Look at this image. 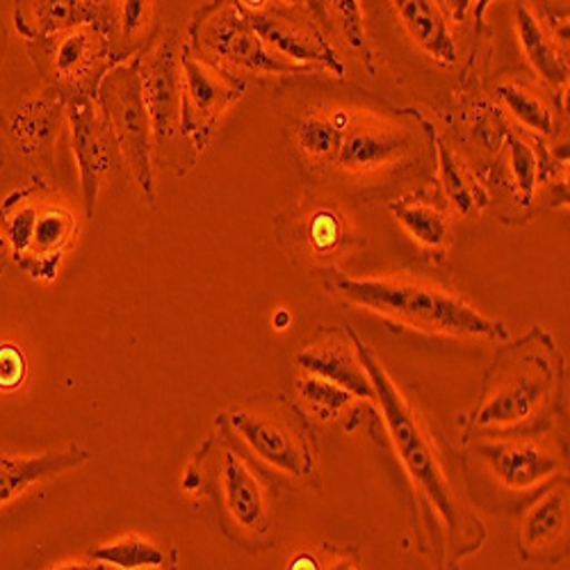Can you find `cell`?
Listing matches in <instances>:
<instances>
[{"mask_svg": "<svg viewBox=\"0 0 570 570\" xmlns=\"http://www.w3.org/2000/svg\"><path fill=\"white\" fill-rule=\"evenodd\" d=\"M350 336L354 341L358 361L363 363L372 382L374 402H379L384 411V422L389 426L395 452L404 463L411 487L422 500V507L430 509L426 513L434 518L436 525L441 520L448 546L445 550L452 552L450 563H454L484 543V525L459 495L448 470V461L439 448L436 436L430 432V426L424 424L415 406L397 389L379 356L361 343L354 331H350Z\"/></svg>", "mask_w": 570, "mask_h": 570, "instance_id": "6da1fadb", "label": "cell"}, {"mask_svg": "<svg viewBox=\"0 0 570 570\" xmlns=\"http://www.w3.org/2000/svg\"><path fill=\"white\" fill-rule=\"evenodd\" d=\"M563 356L548 331L534 326L491 363L478 409L470 415V436L495 439L546 434L563 397Z\"/></svg>", "mask_w": 570, "mask_h": 570, "instance_id": "7a4b0ae2", "label": "cell"}, {"mask_svg": "<svg viewBox=\"0 0 570 570\" xmlns=\"http://www.w3.org/2000/svg\"><path fill=\"white\" fill-rule=\"evenodd\" d=\"M331 291L354 306L422 334L487 341H504L509 336L502 322L482 315L456 293L426 281L406 276H338L331 283Z\"/></svg>", "mask_w": 570, "mask_h": 570, "instance_id": "3957f363", "label": "cell"}, {"mask_svg": "<svg viewBox=\"0 0 570 570\" xmlns=\"http://www.w3.org/2000/svg\"><path fill=\"white\" fill-rule=\"evenodd\" d=\"M202 495L215 502L224 534L243 548L261 550L274 528V491L265 472L222 432L195 456Z\"/></svg>", "mask_w": 570, "mask_h": 570, "instance_id": "277c9868", "label": "cell"}, {"mask_svg": "<svg viewBox=\"0 0 570 570\" xmlns=\"http://www.w3.org/2000/svg\"><path fill=\"white\" fill-rule=\"evenodd\" d=\"M6 215L12 263L37 281H53L73 249L80 219L60 189L41 176L17 187L0 204Z\"/></svg>", "mask_w": 570, "mask_h": 570, "instance_id": "5b68a950", "label": "cell"}, {"mask_svg": "<svg viewBox=\"0 0 570 570\" xmlns=\"http://www.w3.org/2000/svg\"><path fill=\"white\" fill-rule=\"evenodd\" d=\"M219 432L261 470L308 484L315 478V452L306 424L281 397H249L233 404L219 420Z\"/></svg>", "mask_w": 570, "mask_h": 570, "instance_id": "8992f818", "label": "cell"}, {"mask_svg": "<svg viewBox=\"0 0 570 570\" xmlns=\"http://www.w3.org/2000/svg\"><path fill=\"white\" fill-rule=\"evenodd\" d=\"M180 46V32L163 26L145 49L135 56L141 80V97H145L151 121L154 165L169 167L176 171V176H185L199 160V154L183 132Z\"/></svg>", "mask_w": 570, "mask_h": 570, "instance_id": "52a82bcc", "label": "cell"}, {"mask_svg": "<svg viewBox=\"0 0 570 570\" xmlns=\"http://www.w3.org/2000/svg\"><path fill=\"white\" fill-rule=\"evenodd\" d=\"M187 46L208 65L237 78L308 73L278 60L237 0H208L187 26Z\"/></svg>", "mask_w": 570, "mask_h": 570, "instance_id": "ba28073f", "label": "cell"}, {"mask_svg": "<svg viewBox=\"0 0 570 570\" xmlns=\"http://www.w3.org/2000/svg\"><path fill=\"white\" fill-rule=\"evenodd\" d=\"M26 53L41 85L53 89L65 101L97 99L101 80L117 65L112 41L97 23L28 39Z\"/></svg>", "mask_w": 570, "mask_h": 570, "instance_id": "9c48e42d", "label": "cell"}, {"mask_svg": "<svg viewBox=\"0 0 570 570\" xmlns=\"http://www.w3.org/2000/svg\"><path fill=\"white\" fill-rule=\"evenodd\" d=\"M365 32L384 28L404 46L439 69H456L461 62L463 21L456 0H361Z\"/></svg>", "mask_w": 570, "mask_h": 570, "instance_id": "30bf717a", "label": "cell"}, {"mask_svg": "<svg viewBox=\"0 0 570 570\" xmlns=\"http://www.w3.org/2000/svg\"><path fill=\"white\" fill-rule=\"evenodd\" d=\"M97 104L117 139L132 183L147 204H156V174L151 121L141 97V80L137 60L117 62L99 85Z\"/></svg>", "mask_w": 570, "mask_h": 570, "instance_id": "8fae6325", "label": "cell"}, {"mask_svg": "<svg viewBox=\"0 0 570 570\" xmlns=\"http://www.w3.org/2000/svg\"><path fill=\"white\" fill-rule=\"evenodd\" d=\"M470 452L484 472L487 489L518 495L522 504L561 478L568 461L563 448L548 443L541 434L474 439Z\"/></svg>", "mask_w": 570, "mask_h": 570, "instance_id": "7c38bea8", "label": "cell"}, {"mask_svg": "<svg viewBox=\"0 0 570 570\" xmlns=\"http://www.w3.org/2000/svg\"><path fill=\"white\" fill-rule=\"evenodd\" d=\"M65 115L71 132L73 160L80 176L85 217L94 219L104 189L124 169V158L97 99H71L65 106Z\"/></svg>", "mask_w": 570, "mask_h": 570, "instance_id": "4fadbf2b", "label": "cell"}, {"mask_svg": "<svg viewBox=\"0 0 570 570\" xmlns=\"http://www.w3.org/2000/svg\"><path fill=\"white\" fill-rule=\"evenodd\" d=\"M180 82L183 132L193 149L202 156L224 112L245 97V80L208 65L183 39Z\"/></svg>", "mask_w": 570, "mask_h": 570, "instance_id": "5bb4252c", "label": "cell"}, {"mask_svg": "<svg viewBox=\"0 0 570 570\" xmlns=\"http://www.w3.org/2000/svg\"><path fill=\"white\" fill-rule=\"evenodd\" d=\"M281 245L295 258L328 263L361 245L352 235L347 215L334 199L308 197L281 213L274 222Z\"/></svg>", "mask_w": 570, "mask_h": 570, "instance_id": "9a60e30c", "label": "cell"}, {"mask_svg": "<svg viewBox=\"0 0 570 570\" xmlns=\"http://www.w3.org/2000/svg\"><path fill=\"white\" fill-rule=\"evenodd\" d=\"M415 137L406 126L352 115L341 135L334 167L350 178L384 176L411 158Z\"/></svg>", "mask_w": 570, "mask_h": 570, "instance_id": "2e32d148", "label": "cell"}, {"mask_svg": "<svg viewBox=\"0 0 570 570\" xmlns=\"http://www.w3.org/2000/svg\"><path fill=\"white\" fill-rule=\"evenodd\" d=\"M267 49L283 62L306 71L345 73L334 46L326 39L320 21L267 8L265 12H247Z\"/></svg>", "mask_w": 570, "mask_h": 570, "instance_id": "e0dca14e", "label": "cell"}, {"mask_svg": "<svg viewBox=\"0 0 570 570\" xmlns=\"http://www.w3.org/2000/svg\"><path fill=\"white\" fill-rule=\"evenodd\" d=\"M67 101L49 87L28 97L6 117V130L12 151L32 169V176L49 178L56 165V141L67 119Z\"/></svg>", "mask_w": 570, "mask_h": 570, "instance_id": "ac0fdd59", "label": "cell"}, {"mask_svg": "<svg viewBox=\"0 0 570 570\" xmlns=\"http://www.w3.org/2000/svg\"><path fill=\"white\" fill-rule=\"evenodd\" d=\"M513 32L532 71L561 94L568 85V17L548 12L539 0H513Z\"/></svg>", "mask_w": 570, "mask_h": 570, "instance_id": "d6986e66", "label": "cell"}, {"mask_svg": "<svg viewBox=\"0 0 570 570\" xmlns=\"http://www.w3.org/2000/svg\"><path fill=\"white\" fill-rule=\"evenodd\" d=\"M87 461L91 452L76 441L43 454H19L0 443V509Z\"/></svg>", "mask_w": 570, "mask_h": 570, "instance_id": "ffe728a7", "label": "cell"}, {"mask_svg": "<svg viewBox=\"0 0 570 570\" xmlns=\"http://www.w3.org/2000/svg\"><path fill=\"white\" fill-rule=\"evenodd\" d=\"M568 530V478L561 474L550 482L530 502L522 504L518 525L520 554L537 561L548 559L550 550H557Z\"/></svg>", "mask_w": 570, "mask_h": 570, "instance_id": "44dd1931", "label": "cell"}, {"mask_svg": "<svg viewBox=\"0 0 570 570\" xmlns=\"http://www.w3.org/2000/svg\"><path fill=\"white\" fill-rule=\"evenodd\" d=\"M297 363L322 379H328L350 393H354L361 400H374V389L370 376L358 361V354L354 347L345 345L341 338H328V341H315L304 352L297 354Z\"/></svg>", "mask_w": 570, "mask_h": 570, "instance_id": "7402d4cb", "label": "cell"}, {"mask_svg": "<svg viewBox=\"0 0 570 570\" xmlns=\"http://www.w3.org/2000/svg\"><path fill=\"white\" fill-rule=\"evenodd\" d=\"M14 30L23 41L65 32L82 23H97L89 0H17Z\"/></svg>", "mask_w": 570, "mask_h": 570, "instance_id": "603a6c76", "label": "cell"}, {"mask_svg": "<svg viewBox=\"0 0 570 570\" xmlns=\"http://www.w3.org/2000/svg\"><path fill=\"white\" fill-rule=\"evenodd\" d=\"M87 563L112 566L124 570L137 568H176L178 552L174 546H165L139 534H128L106 546H97L87 552Z\"/></svg>", "mask_w": 570, "mask_h": 570, "instance_id": "cb8c5ba5", "label": "cell"}, {"mask_svg": "<svg viewBox=\"0 0 570 570\" xmlns=\"http://www.w3.org/2000/svg\"><path fill=\"white\" fill-rule=\"evenodd\" d=\"M160 28L156 0H121L110 35L117 62L135 58Z\"/></svg>", "mask_w": 570, "mask_h": 570, "instance_id": "d4e9b609", "label": "cell"}, {"mask_svg": "<svg viewBox=\"0 0 570 570\" xmlns=\"http://www.w3.org/2000/svg\"><path fill=\"white\" fill-rule=\"evenodd\" d=\"M395 219L424 249H443L450 237V219L434 199H400L391 204Z\"/></svg>", "mask_w": 570, "mask_h": 570, "instance_id": "484cf974", "label": "cell"}, {"mask_svg": "<svg viewBox=\"0 0 570 570\" xmlns=\"http://www.w3.org/2000/svg\"><path fill=\"white\" fill-rule=\"evenodd\" d=\"M341 135L343 130L334 126L326 110H313L299 117L293 126L297 151L311 165H334V158L341 145Z\"/></svg>", "mask_w": 570, "mask_h": 570, "instance_id": "4316f807", "label": "cell"}, {"mask_svg": "<svg viewBox=\"0 0 570 570\" xmlns=\"http://www.w3.org/2000/svg\"><path fill=\"white\" fill-rule=\"evenodd\" d=\"M495 94L502 106L518 119V124L541 137L554 135V112L539 91L522 82H502L495 87Z\"/></svg>", "mask_w": 570, "mask_h": 570, "instance_id": "83f0119b", "label": "cell"}, {"mask_svg": "<svg viewBox=\"0 0 570 570\" xmlns=\"http://www.w3.org/2000/svg\"><path fill=\"white\" fill-rule=\"evenodd\" d=\"M324 19L334 23V30L343 37L350 49L367 65L370 73H374V53L370 49L363 6L361 0H320Z\"/></svg>", "mask_w": 570, "mask_h": 570, "instance_id": "f1b7e54d", "label": "cell"}, {"mask_svg": "<svg viewBox=\"0 0 570 570\" xmlns=\"http://www.w3.org/2000/svg\"><path fill=\"white\" fill-rule=\"evenodd\" d=\"M436 149H439V167H441V183L445 199L452 204V208L459 215H470L484 204V197L480 187L472 183L463 165L456 160V156L450 151V147L441 137H436Z\"/></svg>", "mask_w": 570, "mask_h": 570, "instance_id": "f546056e", "label": "cell"}, {"mask_svg": "<svg viewBox=\"0 0 570 570\" xmlns=\"http://www.w3.org/2000/svg\"><path fill=\"white\" fill-rule=\"evenodd\" d=\"M507 156H509V171L515 183V189H513L515 197L520 199V204H532L534 187L541 178L539 158L534 149L518 135H507Z\"/></svg>", "mask_w": 570, "mask_h": 570, "instance_id": "4dcf8cb0", "label": "cell"}, {"mask_svg": "<svg viewBox=\"0 0 570 570\" xmlns=\"http://www.w3.org/2000/svg\"><path fill=\"white\" fill-rule=\"evenodd\" d=\"M299 393H302V400L311 406V411L324 420L334 417L338 411L350 406L352 400L356 397L347 389L315 374H311L308 379H302Z\"/></svg>", "mask_w": 570, "mask_h": 570, "instance_id": "1f68e13d", "label": "cell"}, {"mask_svg": "<svg viewBox=\"0 0 570 570\" xmlns=\"http://www.w3.org/2000/svg\"><path fill=\"white\" fill-rule=\"evenodd\" d=\"M28 374V361L19 345H0V393H14L23 386Z\"/></svg>", "mask_w": 570, "mask_h": 570, "instance_id": "d6a6232c", "label": "cell"}, {"mask_svg": "<svg viewBox=\"0 0 570 570\" xmlns=\"http://www.w3.org/2000/svg\"><path fill=\"white\" fill-rule=\"evenodd\" d=\"M269 8H276V10H283V12H293V14H299V17L315 19V21H320L322 26L326 23L320 0H272Z\"/></svg>", "mask_w": 570, "mask_h": 570, "instance_id": "836d02e7", "label": "cell"}, {"mask_svg": "<svg viewBox=\"0 0 570 570\" xmlns=\"http://www.w3.org/2000/svg\"><path fill=\"white\" fill-rule=\"evenodd\" d=\"M121 0H89V6L94 10V17H97V26L110 37L117 19V8Z\"/></svg>", "mask_w": 570, "mask_h": 570, "instance_id": "e575fe53", "label": "cell"}, {"mask_svg": "<svg viewBox=\"0 0 570 570\" xmlns=\"http://www.w3.org/2000/svg\"><path fill=\"white\" fill-rule=\"evenodd\" d=\"M489 6H491V0H456V14L463 23L468 19H474V23L480 26Z\"/></svg>", "mask_w": 570, "mask_h": 570, "instance_id": "d590c367", "label": "cell"}, {"mask_svg": "<svg viewBox=\"0 0 570 570\" xmlns=\"http://www.w3.org/2000/svg\"><path fill=\"white\" fill-rule=\"evenodd\" d=\"M10 139H8V130H6V117L0 115V174H3L8 160H10Z\"/></svg>", "mask_w": 570, "mask_h": 570, "instance_id": "8d00e7d4", "label": "cell"}, {"mask_svg": "<svg viewBox=\"0 0 570 570\" xmlns=\"http://www.w3.org/2000/svg\"><path fill=\"white\" fill-rule=\"evenodd\" d=\"M0 261L10 263L12 252H10V237H8V226H6V215L3 208H0Z\"/></svg>", "mask_w": 570, "mask_h": 570, "instance_id": "74e56055", "label": "cell"}, {"mask_svg": "<svg viewBox=\"0 0 570 570\" xmlns=\"http://www.w3.org/2000/svg\"><path fill=\"white\" fill-rule=\"evenodd\" d=\"M291 322H293V315L285 311V308H278L276 313H274V317H272V324H274V328L276 331H285L291 326Z\"/></svg>", "mask_w": 570, "mask_h": 570, "instance_id": "f35d334b", "label": "cell"}, {"mask_svg": "<svg viewBox=\"0 0 570 570\" xmlns=\"http://www.w3.org/2000/svg\"><path fill=\"white\" fill-rule=\"evenodd\" d=\"M291 568H295V570H299V568H320V563L315 561V557H311L306 552V554H299V557L291 559Z\"/></svg>", "mask_w": 570, "mask_h": 570, "instance_id": "ab89813d", "label": "cell"}, {"mask_svg": "<svg viewBox=\"0 0 570 570\" xmlns=\"http://www.w3.org/2000/svg\"><path fill=\"white\" fill-rule=\"evenodd\" d=\"M6 267H8V263H3V261H0V274H3V272H6Z\"/></svg>", "mask_w": 570, "mask_h": 570, "instance_id": "60d3db41", "label": "cell"}]
</instances>
